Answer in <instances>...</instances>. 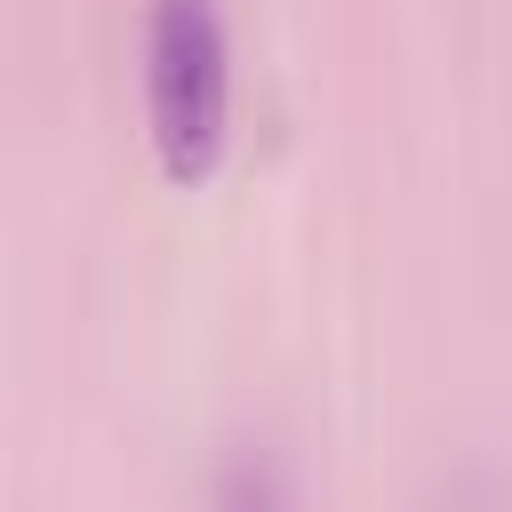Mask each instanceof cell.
Wrapping results in <instances>:
<instances>
[{
	"label": "cell",
	"instance_id": "cell-2",
	"mask_svg": "<svg viewBox=\"0 0 512 512\" xmlns=\"http://www.w3.org/2000/svg\"><path fill=\"white\" fill-rule=\"evenodd\" d=\"M216 512H296L288 464H280L264 440L232 448V464H224V480H216Z\"/></svg>",
	"mask_w": 512,
	"mask_h": 512
},
{
	"label": "cell",
	"instance_id": "cell-1",
	"mask_svg": "<svg viewBox=\"0 0 512 512\" xmlns=\"http://www.w3.org/2000/svg\"><path fill=\"white\" fill-rule=\"evenodd\" d=\"M144 120L176 184H200L232 136V48L208 0H152L144 16Z\"/></svg>",
	"mask_w": 512,
	"mask_h": 512
}]
</instances>
